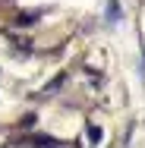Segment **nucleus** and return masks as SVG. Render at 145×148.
Returning a JSON list of instances; mask_svg holds the SVG:
<instances>
[{"instance_id":"obj_1","label":"nucleus","mask_w":145,"mask_h":148,"mask_svg":"<svg viewBox=\"0 0 145 148\" xmlns=\"http://www.w3.org/2000/svg\"><path fill=\"white\" fill-rule=\"evenodd\" d=\"M120 16V10H117V0H111V10H107V19H117Z\"/></svg>"}]
</instances>
